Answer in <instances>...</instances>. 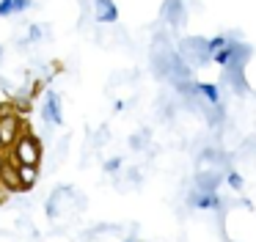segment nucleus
<instances>
[{
	"instance_id": "obj_10",
	"label": "nucleus",
	"mask_w": 256,
	"mask_h": 242,
	"mask_svg": "<svg viewBox=\"0 0 256 242\" xmlns=\"http://www.w3.org/2000/svg\"><path fill=\"white\" fill-rule=\"evenodd\" d=\"M228 44V38H226V33H218V36H212V38H206V52L210 55H215L218 50H223Z\"/></svg>"
},
{
	"instance_id": "obj_18",
	"label": "nucleus",
	"mask_w": 256,
	"mask_h": 242,
	"mask_svg": "<svg viewBox=\"0 0 256 242\" xmlns=\"http://www.w3.org/2000/svg\"><path fill=\"white\" fill-rule=\"evenodd\" d=\"M3 55H6V50H3V44H0V60H3Z\"/></svg>"
},
{
	"instance_id": "obj_17",
	"label": "nucleus",
	"mask_w": 256,
	"mask_h": 242,
	"mask_svg": "<svg viewBox=\"0 0 256 242\" xmlns=\"http://www.w3.org/2000/svg\"><path fill=\"white\" fill-rule=\"evenodd\" d=\"M3 165H6V157H3V152H0V170H3Z\"/></svg>"
},
{
	"instance_id": "obj_20",
	"label": "nucleus",
	"mask_w": 256,
	"mask_h": 242,
	"mask_svg": "<svg viewBox=\"0 0 256 242\" xmlns=\"http://www.w3.org/2000/svg\"><path fill=\"white\" fill-rule=\"evenodd\" d=\"M0 152H3V143H0Z\"/></svg>"
},
{
	"instance_id": "obj_16",
	"label": "nucleus",
	"mask_w": 256,
	"mask_h": 242,
	"mask_svg": "<svg viewBox=\"0 0 256 242\" xmlns=\"http://www.w3.org/2000/svg\"><path fill=\"white\" fill-rule=\"evenodd\" d=\"M113 110H116V113H118V110H124V102H122V99H116V102H113Z\"/></svg>"
},
{
	"instance_id": "obj_7",
	"label": "nucleus",
	"mask_w": 256,
	"mask_h": 242,
	"mask_svg": "<svg viewBox=\"0 0 256 242\" xmlns=\"http://www.w3.org/2000/svg\"><path fill=\"white\" fill-rule=\"evenodd\" d=\"M0 184L6 187L8 192H25V187H22V182H20V174H17V168L14 165H3V170H0Z\"/></svg>"
},
{
	"instance_id": "obj_11",
	"label": "nucleus",
	"mask_w": 256,
	"mask_h": 242,
	"mask_svg": "<svg viewBox=\"0 0 256 242\" xmlns=\"http://www.w3.org/2000/svg\"><path fill=\"white\" fill-rule=\"evenodd\" d=\"M25 38H28L30 44H39L42 38H44V30H42V25H36V22H30V25H28V36H25Z\"/></svg>"
},
{
	"instance_id": "obj_15",
	"label": "nucleus",
	"mask_w": 256,
	"mask_h": 242,
	"mask_svg": "<svg viewBox=\"0 0 256 242\" xmlns=\"http://www.w3.org/2000/svg\"><path fill=\"white\" fill-rule=\"evenodd\" d=\"M8 198H12V192H8L6 187L0 184V206H3V204H8Z\"/></svg>"
},
{
	"instance_id": "obj_12",
	"label": "nucleus",
	"mask_w": 256,
	"mask_h": 242,
	"mask_svg": "<svg viewBox=\"0 0 256 242\" xmlns=\"http://www.w3.org/2000/svg\"><path fill=\"white\" fill-rule=\"evenodd\" d=\"M28 8H34V0H14V11L17 14H25Z\"/></svg>"
},
{
	"instance_id": "obj_1",
	"label": "nucleus",
	"mask_w": 256,
	"mask_h": 242,
	"mask_svg": "<svg viewBox=\"0 0 256 242\" xmlns=\"http://www.w3.org/2000/svg\"><path fill=\"white\" fill-rule=\"evenodd\" d=\"M3 157L8 165H42L44 157V146H42V138L36 132H22V135L14 140L12 148H3Z\"/></svg>"
},
{
	"instance_id": "obj_14",
	"label": "nucleus",
	"mask_w": 256,
	"mask_h": 242,
	"mask_svg": "<svg viewBox=\"0 0 256 242\" xmlns=\"http://www.w3.org/2000/svg\"><path fill=\"white\" fill-rule=\"evenodd\" d=\"M228 184H232L234 190H237V187H242V176L234 174V170H232V174H228Z\"/></svg>"
},
{
	"instance_id": "obj_6",
	"label": "nucleus",
	"mask_w": 256,
	"mask_h": 242,
	"mask_svg": "<svg viewBox=\"0 0 256 242\" xmlns=\"http://www.w3.org/2000/svg\"><path fill=\"white\" fill-rule=\"evenodd\" d=\"M94 20L100 25H116L118 22V6L113 0H94Z\"/></svg>"
},
{
	"instance_id": "obj_4",
	"label": "nucleus",
	"mask_w": 256,
	"mask_h": 242,
	"mask_svg": "<svg viewBox=\"0 0 256 242\" xmlns=\"http://www.w3.org/2000/svg\"><path fill=\"white\" fill-rule=\"evenodd\" d=\"M42 121L47 126H64V110H61V96L52 88H44V99H42Z\"/></svg>"
},
{
	"instance_id": "obj_3",
	"label": "nucleus",
	"mask_w": 256,
	"mask_h": 242,
	"mask_svg": "<svg viewBox=\"0 0 256 242\" xmlns=\"http://www.w3.org/2000/svg\"><path fill=\"white\" fill-rule=\"evenodd\" d=\"M22 132H34L25 116H17V113L0 116V143H3V148H12L14 140H17Z\"/></svg>"
},
{
	"instance_id": "obj_8",
	"label": "nucleus",
	"mask_w": 256,
	"mask_h": 242,
	"mask_svg": "<svg viewBox=\"0 0 256 242\" xmlns=\"http://www.w3.org/2000/svg\"><path fill=\"white\" fill-rule=\"evenodd\" d=\"M17 174H20V182H22L25 192L39 184V165H17Z\"/></svg>"
},
{
	"instance_id": "obj_13",
	"label": "nucleus",
	"mask_w": 256,
	"mask_h": 242,
	"mask_svg": "<svg viewBox=\"0 0 256 242\" xmlns=\"http://www.w3.org/2000/svg\"><path fill=\"white\" fill-rule=\"evenodd\" d=\"M118 168H122V157H113V160L105 162V174H116Z\"/></svg>"
},
{
	"instance_id": "obj_9",
	"label": "nucleus",
	"mask_w": 256,
	"mask_h": 242,
	"mask_svg": "<svg viewBox=\"0 0 256 242\" xmlns=\"http://www.w3.org/2000/svg\"><path fill=\"white\" fill-rule=\"evenodd\" d=\"M196 88H198V96L206 104H220V88L215 82H196Z\"/></svg>"
},
{
	"instance_id": "obj_2",
	"label": "nucleus",
	"mask_w": 256,
	"mask_h": 242,
	"mask_svg": "<svg viewBox=\"0 0 256 242\" xmlns=\"http://www.w3.org/2000/svg\"><path fill=\"white\" fill-rule=\"evenodd\" d=\"M176 52L188 60L190 69H201V66L212 64V55L206 52V38L204 36H184L179 42Z\"/></svg>"
},
{
	"instance_id": "obj_5",
	"label": "nucleus",
	"mask_w": 256,
	"mask_h": 242,
	"mask_svg": "<svg viewBox=\"0 0 256 242\" xmlns=\"http://www.w3.org/2000/svg\"><path fill=\"white\" fill-rule=\"evenodd\" d=\"M220 80L228 82V86H232V91L240 94V96L250 94V86H248V80H245V69H240V66H226Z\"/></svg>"
},
{
	"instance_id": "obj_19",
	"label": "nucleus",
	"mask_w": 256,
	"mask_h": 242,
	"mask_svg": "<svg viewBox=\"0 0 256 242\" xmlns=\"http://www.w3.org/2000/svg\"><path fill=\"white\" fill-rule=\"evenodd\" d=\"M124 242H138V240H124Z\"/></svg>"
}]
</instances>
